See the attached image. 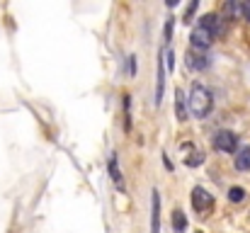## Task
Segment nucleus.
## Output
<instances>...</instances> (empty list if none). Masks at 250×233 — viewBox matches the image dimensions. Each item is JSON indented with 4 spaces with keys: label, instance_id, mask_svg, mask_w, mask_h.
<instances>
[{
    "label": "nucleus",
    "instance_id": "nucleus-1",
    "mask_svg": "<svg viewBox=\"0 0 250 233\" xmlns=\"http://www.w3.org/2000/svg\"><path fill=\"white\" fill-rule=\"evenodd\" d=\"M211 107H214L211 92H209L204 85L194 83L192 90H189V97H187V114H192V117H197V119H204V117H209Z\"/></svg>",
    "mask_w": 250,
    "mask_h": 233
},
{
    "label": "nucleus",
    "instance_id": "nucleus-2",
    "mask_svg": "<svg viewBox=\"0 0 250 233\" xmlns=\"http://www.w3.org/2000/svg\"><path fill=\"white\" fill-rule=\"evenodd\" d=\"M197 27L207 29L214 39H219V37L226 34V20H221V15H216V12H207V15H202Z\"/></svg>",
    "mask_w": 250,
    "mask_h": 233
},
{
    "label": "nucleus",
    "instance_id": "nucleus-3",
    "mask_svg": "<svg viewBox=\"0 0 250 233\" xmlns=\"http://www.w3.org/2000/svg\"><path fill=\"white\" fill-rule=\"evenodd\" d=\"M214 146L221 153H233V151H238V136L233 131H219L214 136Z\"/></svg>",
    "mask_w": 250,
    "mask_h": 233
},
{
    "label": "nucleus",
    "instance_id": "nucleus-4",
    "mask_svg": "<svg viewBox=\"0 0 250 233\" xmlns=\"http://www.w3.org/2000/svg\"><path fill=\"white\" fill-rule=\"evenodd\" d=\"M211 42H214V37L207 32V29H202V27H194V32H192V37H189V46L194 49V51H207L209 46H211Z\"/></svg>",
    "mask_w": 250,
    "mask_h": 233
},
{
    "label": "nucleus",
    "instance_id": "nucleus-5",
    "mask_svg": "<svg viewBox=\"0 0 250 233\" xmlns=\"http://www.w3.org/2000/svg\"><path fill=\"white\" fill-rule=\"evenodd\" d=\"M192 207H194V212H207L209 207H211V194L204 190V187H194L192 190Z\"/></svg>",
    "mask_w": 250,
    "mask_h": 233
},
{
    "label": "nucleus",
    "instance_id": "nucleus-6",
    "mask_svg": "<svg viewBox=\"0 0 250 233\" xmlns=\"http://www.w3.org/2000/svg\"><path fill=\"white\" fill-rule=\"evenodd\" d=\"M185 64H187V68H192V71H204L207 66H209V59L202 54V51H194V49H187V56H185Z\"/></svg>",
    "mask_w": 250,
    "mask_h": 233
},
{
    "label": "nucleus",
    "instance_id": "nucleus-7",
    "mask_svg": "<svg viewBox=\"0 0 250 233\" xmlns=\"http://www.w3.org/2000/svg\"><path fill=\"white\" fill-rule=\"evenodd\" d=\"M151 233H161V194L153 190V212H151Z\"/></svg>",
    "mask_w": 250,
    "mask_h": 233
},
{
    "label": "nucleus",
    "instance_id": "nucleus-8",
    "mask_svg": "<svg viewBox=\"0 0 250 233\" xmlns=\"http://www.w3.org/2000/svg\"><path fill=\"white\" fill-rule=\"evenodd\" d=\"M109 177L114 180V185L119 190H124V177H122V170H119V163H117V153L109 155Z\"/></svg>",
    "mask_w": 250,
    "mask_h": 233
},
{
    "label": "nucleus",
    "instance_id": "nucleus-9",
    "mask_svg": "<svg viewBox=\"0 0 250 233\" xmlns=\"http://www.w3.org/2000/svg\"><path fill=\"white\" fill-rule=\"evenodd\" d=\"M236 168L238 170H250V146L238 148V153H236Z\"/></svg>",
    "mask_w": 250,
    "mask_h": 233
},
{
    "label": "nucleus",
    "instance_id": "nucleus-10",
    "mask_svg": "<svg viewBox=\"0 0 250 233\" xmlns=\"http://www.w3.org/2000/svg\"><path fill=\"white\" fill-rule=\"evenodd\" d=\"M175 105H177V119L185 122L187 119V109H185V95H182V90H175Z\"/></svg>",
    "mask_w": 250,
    "mask_h": 233
},
{
    "label": "nucleus",
    "instance_id": "nucleus-11",
    "mask_svg": "<svg viewBox=\"0 0 250 233\" xmlns=\"http://www.w3.org/2000/svg\"><path fill=\"white\" fill-rule=\"evenodd\" d=\"M124 131H131V95H124Z\"/></svg>",
    "mask_w": 250,
    "mask_h": 233
},
{
    "label": "nucleus",
    "instance_id": "nucleus-12",
    "mask_svg": "<svg viewBox=\"0 0 250 233\" xmlns=\"http://www.w3.org/2000/svg\"><path fill=\"white\" fill-rule=\"evenodd\" d=\"M172 226H175V231L182 233L187 229V219H185V214L177 209V212H172Z\"/></svg>",
    "mask_w": 250,
    "mask_h": 233
},
{
    "label": "nucleus",
    "instance_id": "nucleus-13",
    "mask_svg": "<svg viewBox=\"0 0 250 233\" xmlns=\"http://www.w3.org/2000/svg\"><path fill=\"white\" fill-rule=\"evenodd\" d=\"M224 12H226V17H241V2H226Z\"/></svg>",
    "mask_w": 250,
    "mask_h": 233
},
{
    "label": "nucleus",
    "instance_id": "nucleus-14",
    "mask_svg": "<svg viewBox=\"0 0 250 233\" xmlns=\"http://www.w3.org/2000/svg\"><path fill=\"white\" fill-rule=\"evenodd\" d=\"M229 199L231 202H243L246 199V190L243 187H231L229 190Z\"/></svg>",
    "mask_w": 250,
    "mask_h": 233
},
{
    "label": "nucleus",
    "instance_id": "nucleus-15",
    "mask_svg": "<svg viewBox=\"0 0 250 233\" xmlns=\"http://www.w3.org/2000/svg\"><path fill=\"white\" fill-rule=\"evenodd\" d=\"M202 163H204V155L202 153H192L185 158V165H187V168H197V165H202Z\"/></svg>",
    "mask_w": 250,
    "mask_h": 233
},
{
    "label": "nucleus",
    "instance_id": "nucleus-16",
    "mask_svg": "<svg viewBox=\"0 0 250 233\" xmlns=\"http://www.w3.org/2000/svg\"><path fill=\"white\" fill-rule=\"evenodd\" d=\"M241 20H248L250 22V0L241 2Z\"/></svg>",
    "mask_w": 250,
    "mask_h": 233
},
{
    "label": "nucleus",
    "instance_id": "nucleus-17",
    "mask_svg": "<svg viewBox=\"0 0 250 233\" xmlns=\"http://www.w3.org/2000/svg\"><path fill=\"white\" fill-rule=\"evenodd\" d=\"M194 10H197V2H189V7L185 10V22H187V24H189V17L194 15Z\"/></svg>",
    "mask_w": 250,
    "mask_h": 233
},
{
    "label": "nucleus",
    "instance_id": "nucleus-18",
    "mask_svg": "<svg viewBox=\"0 0 250 233\" xmlns=\"http://www.w3.org/2000/svg\"><path fill=\"white\" fill-rule=\"evenodd\" d=\"M126 71L134 76V71H136V61H134V56H129V61H126Z\"/></svg>",
    "mask_w": 250,
    "mask_h": 233
},
{
    "label": "nucleus",
    "instance_id": "nucleus-19",
    "mask_svg": "<svg viewBox=\"0 0 250 233\" xmlns=\"http://www.w3.org/2000/svg\"><path fill=\"white\" fill-rule=\"evenodd\" d=\"M172 37V17L167 20V24H166V39H170Z\"/></svg>",
    "mask_w": 250,
    "mask_h": 233
},
{
    "label": "nucleus",
    "instance_id": "nucleus-20",
    "mask_svg": "<svg viewBox=\"0 0 250 233\" xmlns=\"http://www.w3.org/2000/svg\"><path fill=\"white\" fill-rule=\"evenodd\" d=\"M197 233H202V231H197Z\"/></svg>",
    "mask_w": 250,
    "mask_h": 233
}]
</instances>
